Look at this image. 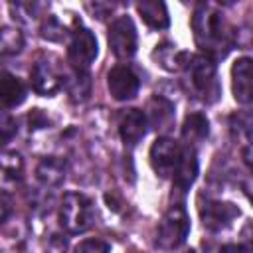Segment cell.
<instances>
[{"label":"cell","instance_id":"obj_28","mask_svg":"<svg viewBox=\"0 0 253 253\" xmlns=\"http://www.w3.org/2000/svg\"><path fill=\"white\" fill-rule=\"evenodd\" d=\"M243 162L247 164V168H249L251 174H253V142L243 148Z\"/></svg>","mask_w":253,"mask_h":253},{"label":"cell","instance_id":"obj_13","mask_svg":"<svg viewBox=\"0 0 253 253\" xmlns=\"http://www.w3.org/2000/svg\"><path fill=\"white\" fill-rule=\"evenodd\" d=\"M196 176H198V158H196V150H194V146L184 144V146H182L180 160H178V166H176V170H174V186H176V190L186 192V190L194 184Z\"/></svg>","mask_w":253,"mask_h":253},{"label":"cell","instance_id":"obj_11","mask_svg":"<svg viewBox=\"0 0 253 253\" xmlns=\"http://www.w3.org/2000/svg\"><path fill=\"white\" fill-rule=\"evenodd\" d=\"M30 79H32V87L38 95H53L57 93L61 87H63V77L61 73L57 71V67L53 63H49L47 59H40L34 63L32 67V73H30Z\"/></svg>","mask_w":253,"mask_h":253},{"label":"cell","instance_id":"obj_24","mask_svg":"<svg viewBox=\"0 0 253 253\" xmlns=\"http://www.w3.org/2000/svg\"><path fill=\"white\" fill-rule=\"evenodd\" d=\"M65 36V28L59 24L55 16H47V20L42 24V38L47 42H61Z\"/></svg>","mask_w":253,"mask_h":253},{"label":"cell","instance_id":"obj_14","mask_svg":"<svg viewBox=\"0 0 253 253\" xmlns=\"http://www.w3.org/2000/svg\"><path fill=\"white\" fill-rule=\"evenodd\" d=\"M146 119H148V125L152 128L168 130L174 123V105L168 99L154 95L146 105Z\"/></svg>","mask_w":253,"mask_h":253},{"label":"cell","instance_id":"obj_29","mask_svg":"<svg viewBox=\"0 0 253 253\" xmlns=\"http://www.w3.org/2000/svg\"><path fill=\"white\" fill-rule=\"evenodd\" d=\"M6 217H8V200H6V196H2V217H0V221H6Z\"/></svg>","mask_w":253,"mask_h":253},{"label":"cell","instance_id":"obj_20","mask_svg":"<svg viewBox=\"0 0 253 253\" xmlns=\"http://www.w3.org/2000/svg\"><path fill=\"white\" fill-rule=\"evenodd\" d=\"M2 55H14L24 47V34L16 26H4L2 28V40H0Z\"/></svg>","mask_w":253,"mask_h":253},{"label":"cell","instance_id":"obj_1","mask_svg":"<svg viewBox=\"0 0 253 253\" xmlns=\"http://www.w3.org/2000/svg\"><path fill=\"white\" fill-rule=\"evenodd\" d=\"M192 30H194L196 43L210 57H223L231 47V42H233L231 28L223 20L221 12L210 2H202L194 10Z\"/></svg>","mask_w":253,"mask_h":253},{"label":"cell","instance_id":"obj_23","mask_svg":"<svg viewBox=\"0 0 253 253\" xmlns=\"http://www.w3.org/2000/svg\"><path fill=\"white\" fill-rule=\"evenodd\" d=\"M85 12L95 20H105L115 12V0H83Z\"/></svg>","mask_w":253,"mask_h":253},{"label":"cell","instance_id":"obj_19","mask_svg":"<svg viewBox=\"0 0 253 253\" xmlns=\"http://www.w3.org/2000/svg\"><path fill=\"white\" fill-rule=\"evenodd\" d=\"M36 176L43 186H59L65 178V162L57 156H47L40 160Z\"/></svg>","mask_w":253,"mask_h":253},{"label":"cell","instance_id":"obj_17","mask_svg":"<svg viewBox=\"0 0 253 253\" xmlns=\"http://www.w3.org/2000/svg\"><path fill=\"white\" fill-rule=\"evenodd\" d=\"M152 57H154V61H156L160 67H164L166 71H178V69H182V67L186 65V61H188L190 55L184 53V51H178L174 43L162 42V43L156 45V49L152 51Z\"/></svg>","mask_w":253,"mask_h":253},{"label":"cell","instance_id":"obj_21","mask_svg":"<svg viewBox=\"0 0 253 253\" xmlns=\"http://www.w3.org/2000/svg\"><path fill=\"white\" fill-rule=\"evenodd\" d=\"M67 91H69L73 101H85L89 97V91H91V81H89L87 71H77L75 69V75L69 81Z\"/></svg>","mask_w":253,"mask_h":253},{"label":"cell","instance_id":"obj_10","mask_svg":"<svg viewBox=\"0 0 253 253\" xmlns=\"http://www.w3.org/2000/svg\"><path fill=\"white\" fill-rule=\"evenodd\" d=\"M231 93L239 105L253 101V59L237 57L231 65Z\"/></svg>","mask_w":253,"mask_h":253},{"label":"cell","instance_id":"obj_7","mask_svg":"<svg viewBox=\"0 0 253 253\" xmlns=\"http://www.w3.org/2000/svg\"><path fill=\"white\" fill-rule=\"evenodd\" d=\"M180 154H182V146L178 142H174L168 136L156 138L150 146V166L156 172V176H160V178L174 176Z\"/></svg>","mask_w":253,"mask_h":253},{"label":"cell","instance_id":"obj_30","mask_svg":"<svg viewBox=\"0 0 253 253\" xmlns=\"http://www.w3.org/2000/svg\"><path fill=\"white\" fill-rule=\"evenodd\" d=\"M219 2H225V4H229V2H235V0H219Z\"/></svg>","mask_w":253,"mask_h":253},{"label":"cell","instance_id":"obj_3","mask_svg":"<svg viewBox=\"0 0 253 253\" xmlns=\"http://www.w3.org/2000/svg\"><path fill=\"white\" fill-rule=\"evenodd\" d=\"M59 223L67 233H83L93 223L91 200L79 192H67L59 208Z\"/></svg>","mask_w":253,"mask_h":253},{"label":"cell","instance_id":"obj_8","mask_svg":"<svg viewBox=\"0 0 253 253\" xmlns=\"http://www.w3.org/2000/svg\"><path fill=\"white\" fill-rule=\"evenodd\" d=\"M239 208L231 202H219V200H208L206 204L200 206V217L204 227L210 231H221L227 229L233 219L239 217Z\"/></svg>","mask_w":253,"mask_h":253},{"label":"cell","instance_id":"obj_4","mask_svg":"<svg viewBox=\"0 0 253 253\" xmlns=\"http://www.w3.org/2000/svg\"><path fill=\"white\" fill-rule=\"evenodd\" d=\"M190 233V217L182 204L170 206L158 225V245L162 249H176L184 245Z\"/></svg>","mask_w":253,"mask_h":253},{"label":"cell","instance_id":"obj_27","mask_svg":"<svg viewBox=\"0 0 253 253\" xmlns=\"http://www.w3.org/2000/svg\"><path fill=\"white\" fill-rule=\"evenodd\" d=\"M243 241H245V249H253V221H249L243 227Z\"/></svg>","mask_w":253,"mask_h":253},{"label":"cell","instance_id":"obj_22","mask_svg":"<svg viewBox=\"0 0 253 253\" xmlns=\"http://www.w3.org/2000/svg\"><path fill=\"white\" fill-rule=\"evenodd\" d=\"M22 156L18 152H4L2 154V174H4V182L12 180L18 182L22 178Z\"/></svg>","mask_w":253,"mask_h":253},{"label":"cell","instance_id":"obj_18","mask_svg":"<svg viewBox=\"0 0 253 253\" xmlns=\"http://www.w3.org/2000/svg\"><path fill=\"white\" fill-rule=\"evenodd\" d=\"M0 95H2V105L4 109H12L24 103L26 99V85L12 73L4 71L2 81H0Z\"/></svg>","mask_w":253,"mask_h":253},{"label":"cell","instance_id":"obj_9","mask_svg":"<svg viewBox=\"0 0 253 253\" xmlns=\"http://www.w3.org/2000/svg\"><path fill=\"white\" fill-rule=\"evenodd\" d=\"M107 87H109V93L113 99L128 101V99L136 97L140 79L128 65H115L107 73Z\"/></svg>","mask_w":253,"mask_h":253},{"label":"cell","instance_id":"obj_16","mask_svg":"<svg viewBox=\"0 0 253 253\" xmlns=\"http://www.w3.org/2000/svg\"><path fill=\"white\" fill-rule=\"evenodd\" d=\"M208 132H210V123H208V117L204 113H190L184 119V125H182V140L188 146H196L202 140H206Z\"/></svg>","mask_w":253,"mask_h":253},{"label":"cell","instance_id":"obj_15","mask_svg":"<svg viewBox=\"0 0 253 253\" xmlns=\"http://www.w3.org/2000/svg\"><path fill=\"white\" fill-rule=\"evenodd\" d=\"M136 10L142 18V22L154 30H164L170 24L168 18V10L164 0H138Z\"/></svg>","mask_w":253,"mask_h":253},{"label":"cell","instance_id":"obj_2","mask_svg":"<svg viewBox=\"0 0 253 253\" xmlns=\"http://www.w3.org/2000/svg\"><path fill=\"white\" fill-rule=\"evenodd\" d=\"M184 77L192 95L206 103H213L219 95V83L215 75V63L210 55L188 57L184 65Z\"/></svg>","mask_w":253,"mask_h":253},{"label":"cell","instance_id":"obj_6","mask_svg":"<svg viewBox=\"0 0 253 253\" xmlns=\"http://www.w3.org/2000/svg\"><path fill=\"white\" fill-rule=\"evenodd\" d=\"M97 51L99 47H97V38L93 36V32L83 26H77L71 32V40L67 47V59L73 65V69L87 71L89 65L95 61Z\"/></svg>","mask_w":253,"mask_h":253},{"label":"cell","instance_id":"obj_12","mask_svg":"<svg viewBox=\"0 0 253 253\" xmlns=\"http://www.w3.org/2000/svg\"><path fill=\"white\" fill-rule=\"evenodd\" d=\"M146 126H148V119L146 113L140 109H126L121 117L119 123V132L121 138L126 146H136L144 134H146Z\"/></svg>","mask_w":253,"mask_h":253},{"label":"cell","instance_id":"obj_26","mask_svg":"<svg viewBox=\"0 0 253 253\" xmlns=\"http://www.w3.org/2000/svg\"><path fill=\"white\" fill-rule=\"evenodd\" d=\"M16 123L8 117V115H4L2 117V126H0V130H2V140L4 142H8L10 140V136H12V132H16V128H12Z\"/></svg>","mask_w":253,"mask_h":253},{"label":"cell","instance_id":"obj_25","mask_svg":"<svg viewBox=\"0 0 253 253\" xmlns=\"http://www.w3.org/2000/svg\"><path fill=\"white\" fill-rule=\"evenodd\" d=\"M75 249H77V251H95V253H103V251H109L111 245L105 243L103 239H85V241H81Z\"/></svg>","mask_w":253,"mask_h":253},{"label":"cell","instance_id":"obj_5","mask_svg":"<svg viewBox=\"0 0 253 253\" xmlns=\"http://www.w3.org/2000/svg\"><path fill=\"white\" fill-rule=\"evenodd\" d=\"M107 40H109V49L113 51L115 57L130 59L136 53V43H138L134 22L128 16H121L113 20V24L109 26Z\"/></svg>","mask_w":253,"mask_h":253}]
</instances>
